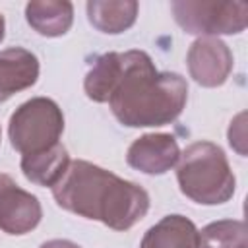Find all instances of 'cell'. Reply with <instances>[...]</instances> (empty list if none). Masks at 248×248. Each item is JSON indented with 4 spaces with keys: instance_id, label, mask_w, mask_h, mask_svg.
<instances>
[{
    "instance_id": "cell-1",
    "label": "cell",
    "mask_w": 248,
    "mask_h": 248,
    "mask_svg": "<svg viewBox=\"0 0 248 248\" xmlns=\"http://www.w3.org/2000/svg\"><path fill=\"white\" fill-rule=\"evenodd\" d=\"M52 196L62 209L114 231L132 229L149 209V194L141 186L83 159L70 161Z\"/></svg>"
},
{
    "instance_id": "cell-2",
    "label": "cell",
    "mask_w": 248,
    "mask_h": 248,
    "mask_svg": "<svg viewBox=\"0 0 248 248\" xmlns=\"http://www.w3.org/2000/svg\"><path fill=\"white\" fill-rule=\"evenodd\" d=\"M188 101V83L176 72H157L143 50L122 52V68L108 97L116 120L130 128L174 122Z\"/></svg>"
},
{
    "instance_id": "cell-3",
    "label": "cell",
    "mask_w": 248,
    "mask_h": 248,
    "mask_svg": "<svg viewBox=\"0 0 248 248\" xmlns=\"http://www.w3.org/2000/svg\"><path fill=\"white\" fill-rule=\"evenodd\" d=\"M176 180L180 192L202 205L229 202L236 186L225 151L211 141H194L180 153Z\"/></svg>"
},
{
    "instance_id": "cell-4",
    "label": "cell",
    "mask_w": 248,
    "mask_h": 248,
    "mask_svg": "<svg viewBox=\"0 0 248 248\" xmlns=\"http://www.w3.org/2000/svg\"><path fill=\"white\" fill-rule=\"evenodd\" d=\"M64 132L62 108L48 97H33L21 103L10 116V143L21 155L45 151L60 143Z\"/></svg>"
},
{
    "instance_id": "cell-5",
    "label": "cell",
    "mask_w": 248,
    "mask_h": 248,
    "mask_svg": "<svg viewBox=\"0 0 248 248\" xmlns=\"http://www.w3.org/2000/svg\"><path fill=\"white\" fill-rule=\"evenodd\" d=\"M174 21L190 35L217 37L236 35L246 29V2H211V0H174L170 2Z\"/></svg>"
},
{
    "instance_id": "cell-6",
    "label": "cell",
    "mask_w": 248,
    "mask_h": 248,
    "mask_svg": "<svg viewBox=\"0 0 248 248\" xmlns=\"http://www.w3.org/2000/svg\"><path fill=\"white\" fill-rule=\"evenodd\" d=\"M186 64L198 85L219 87L232 72V52L219 37H200L190 45Z\"/></svg>"
},
{
    "instance_id": "cell-7",
    "label": "cell",
    "mask_w": 248,
    "mask_h": 248,
    "mask_svg": "<svg viewBox=\"0 0 248 248\" xmlns=\"http://www.w3.org/2000/svg\"><path fill=\"white\" fill-rule=\"evenodd\" d=\"M43 217L37 196L19 188L12 176L0 174V231L6 234L31 232Z\"/></svg>"
},
{
    "instance_id": "cell-8",
    "label": "cell",
    "mask_w": 248,
    "mask_h": 248,
    "mask_svg": "<svg viewBox=\"0 0 248 248\" xmlns=\"http://www.w3.org/2000/svg\"><path fill=\"white\" fill-rule=\"evenodd\" d=\"M180 159V147L170 134H143L132 141L126 163L143 174H165Z\"/></svg>"
},
{
    "instance_id": "cell-9",
    "label": "cell",
    "mask_w": 248,
    "mask_h": 248,
    "mask_svg": "<svg viewBox=\"0 0 248 248\" xmlns=\"http://www.w3.org/2000/svg\"><path fill=\"white\" fill-rule=\"evenodd\" d=\"M37 78L39 60L31 50L12 46L0 52V103L35 85Z\"/></svg>"
},
{
    "instance_id": "cell-10",
    "label": "cell",
    "mask_w": 248,
    "mask_h": 248,
    "mask_svg": "<svg viewBox=\"0 0 248 248\" xmlns=\"http://www.w3.org/2000/svg\"><path fill=\"white\" fill-rule=\"evenodd\" d=\"M27 23L43 37L68 33L74 21V6L68 0H31L25 6Z\"/></svg>"
},
{
    "instance_id": "cell-11",
    "label": "cell",
    "mask_w": 248,
    "mask_h": 248,
    "mask_svg": "<svg viewBox=\"0 0 248 248\" xmlns=\"http://www.w3.org/2000/svg\"><path fill=\"white\" fill-rule=\"evenodd\" d=\"M140 248H198V229L188 217L172 213L147 229Z\"/></svg>"
},
{
    "instance_id": "cell-12",
    "label": "cell",
    "mask_w": 248,
    "mask_h": 248,
    "mask_svg": "<svg viewBox=\"0 0 248 248\" xmlns=\"http://www.w3.org/2000/svg\"><path fill=\"white\" fill-rule=\"evenodd\" d=\"M85 8L87 19L97 31L118 35L136 23L140 6L136 0H91Z\"/></svg>"
},
{
    "instance_id": "cell-13",
    "label": "cell",
    "mask_w": 248,
    "mask_h": 248,
    "mask_svg": "<svg viewBox=\"0 0 248 248\" xmlns=\"http://www.w3.org/2000/svg\"><path fill=\"white\" fill-rule=\"evenodd\" d=\"M70 165V155L62 143H56L45 151L21 155V170L25 178L39 186L52 188Z\"/></svg>"
},
{
    "instance_id": "cell-14",
    "label": "cell",
    "mask_w": 248,
    "mask_h": 248,
    "mask_svg": "<svg viewBox=\"0 0 248 248\" xmlns=\"http://www.w3.org/2000/svg\"><path fill=\"white\" fill-rule=\"evenodd\" d=\"M120 68H122V52H107L97 56L83 79L85 95L95 103H107L118 79Z\"/></svg>"
},
{
    "instance_id": "cell-15",
    "label": "cell",
    "mask_w": 248,
    "mask_h": 248,
    "mask_svg": "<svg viewBox=\"0 0 248 248\" xmlns=\"http://www.w3.org/2000/svg\"><path fill=\"white\" fill-rule=\"evenodd\" d=\"M198 248H248L246 223L240 219H221L198 231Z\"/></svg>"
},
{
    "instance_id": "cell-16",
    "label": "cell",
    "mask_w": 248,
    "mask_h": 248,
    "mask_svg": "<svg viewBox=\"0 0 248 248\" xmlns=\"http://www.w3.org/2000/svg\"><path fill=\"white\" fill-rule=\"evenodd\" d=\"M244 112H240L238 114V132L234 130V126H232V122H231V128H229V143H231V147H234L240 155H244L246 151H244Z\"/></svg>"
},
{
    "instance_id": "cell-17",
    "label": "cell",
    "mask_w": 248,
    "mask_h": 248,
    "mask_svg": "<svg viewBox=\"0 0 248 248\" xmlns=\"http://www.w3.org/2000/svg\"><path fill=\"white\" fill-rule=\"evenodd\" d=\"M39 248H81V246H78V244H76V242H72V240L54 238V240H46V242H43Z\"/></svg>"
},
{
    "instance_id": "cell-18",
    "label": "cell",
    "mask_w": 248,
    "mask_h": 248,
    "mask_svg": "<svg viewBox=\"0 0 248 248\" xmlns=\"http://www.w3.org/2000/svg\"><path fill=\"white\" fill-rule=\"evenodd\" d=\"M4 31H6V21H4V16L0 14V43L4 39Z\"/></svg>"
},
{
    "instance_id": "cell-19",
    "label": "cell",
    "mask_w": 248,
    "mask_h": 248,
    "mask_svg": "<svg viewBox=\"0 0 248 248\" xmlns=\"http://www.w3.org/2000/svg\"><path fill=\"white\" fill-rule=\"evenodd\" d=\"M0 136H2V132H0Z\"/></svg>"
}]
</instances>
